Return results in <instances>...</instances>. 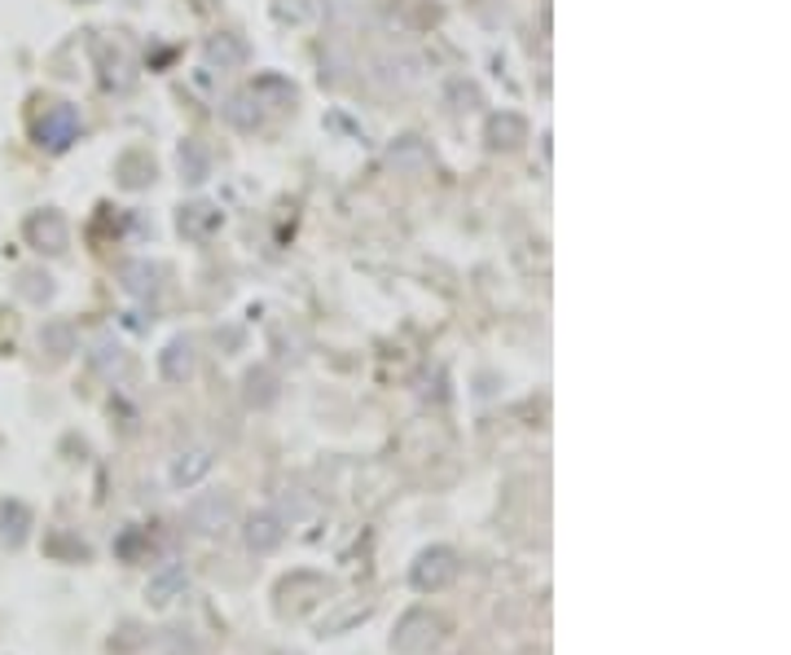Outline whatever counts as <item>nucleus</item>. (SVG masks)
I'll use <instances>...</instances> for the list:
<instances>
[{
	"label": "nucleus",
	"instance_id": "nucleus-1",
	"mask_svg": "<svg viewBox=\"0 0 791 655\" xmlns=\"http://www.w3.org/2000/svg\"><path fill=\"white\" fill-rule=\"evenodd\" d=\"M458 572H462V563H458V554L449 545H427L410 563V585L419 594H440V589H449L458 581Z\"/></svg>",
	"mask_w": 791,
	"mask_h": 655
},
{
	"label": "nucleus",
	"instance_id": "nucleus-2",
	"mask_svg": "<svg viewBox=\"0 0 791 655\" xmlns=\"http://www.w3.org/2000/svg\"><path fill=\"white\" fill-rule=\"evenodd\" d=\"M440 629H445V620H440L436 611L414 607V611L401 616V624H396L391 651H396V655H423V651H432V642L440 637Z\"/></svg>",
	"mask_w": 791,
	"mask_h": 655
},
{
	"label": "nucleus",
	"instance_id": "nucleus-3",
	"mask_svg": "<svg viewBox=\"0 0 791 655\" xmlns=\"http://www.w3.org/2000/svg\"><path fill=\"white\" fill-rule=\"evenodd\" d=\"M80 141V111L67 106V102H54L41 119H36V146L49 150V154H62Z\"/></svg>",
	"mask_w": 791,
	"mask_h": 655
},
{
	"label": "nucleus",
	"instance_id": "nucleus-4",
	"mask_svg": "<svg viewBox=\"0 0 791 655\" xmlns=\"http://www.w3.org/2000/svg\"><path fill=\"white\" fill-rule=\"evenodd\" d=\"M233 515H238V502H233V493H225V489H216V493H198V497L185 506L190 528H194V532H203V537L225 532V528L233 524Z\"/></svg>",
	"mask_w": 791,
	"mask_h": 655
},
{
	"label": "nucleus",
	"instance_id": "nucleus-5",
	"mask_svg": "<svg viewBox=\"0 0 791 655\" xmlns=\"http://www.w3.org/2000/svg\"><path fill=\"white\" fill-rule=\"evenodd\" d=\"M242 541H247V550H251V554H273V550L286 541V528H282V519H277L273 510H260V515H251V519H247Z\"/></svg>",
	"mask_w": 791,
	"mask_h": 655
},
{
	"label": "nucleus",
	"instance_id": "nucleus-6",
	"mask_svg": "<svg viewBox=\"0 0 791 655\" xmlns=\"http://www.w3.org/2000/svg\"><path fill=\"white\" fill-rule=\"evenodd\" d=\"M185 589H190V572H185L181 563H168V567H159V572L150 576L146 602H150V607H172L176 598H185Z\"/></svg>",
	"mask_w": 791,
	"mask_h": 655
},
{
	"label": "nucleus",
	"instance_id": "nucleus-7",
	"mask_svg": "<svg viewBox=\"0 0 791 655\" xmlns=\"http://www.w3.org/2000/svg\"><path fill=\"white\" fill-rule=\"evenodd\" d=\"M27 238L36 251H62L67 246V220L58 211H36L27 220Z\"/></svg>",
	"mask_w": 791,
	"mask_h": 655
},
{
	"label": "nucleus",
	"instance_id": "nucleus-8",
	"mask_svg": "<svg viewBox=\"0 0 791 655\" xmlns=\"http://www.w3.org/2000/svg\"><path fill=\"white\" fill-rule=\"evenodd\" d=\"M159 370L168 383H185L194 375V344L190 340H172L163 353H159Z\"/></svg>",
	"mask_w": 791,
	"mask_h": 655
},
{
	"label": "nucleus",
	"instance_id": "nucleus-9",
	"mask_svg": "<svg viewBox=\"0 0 791 655\" xmlns=\"http://www.w3.org/2000/svg\"><path fill=\"white\" fill-rule=\"evenodd\" d=\"M207 471H211V453L207 449H190V453H181L172 462V484L176 489H194V484L207 480Z\"/></svg>",
	"mask_w": 791,
	"mask_h": 655
},
{
	"label": "nucleus",
	"instance_id": "nucleus-10",
	"mask_svg": "<svg viewBox=\"0 0 791 655\" xmlns=\"http://www.w3.org/2000/svg\"><path fill=\"white\" fill-rule=\"evenodd\" d=\"M27 528H32V510H27V506L0 502V541L23 545V541H27Z\"/></svg>",
	"mask_w": 791,
	"mask_h": 655
},
{
	"label": "nucleus",
	"instance_id": "nucleus-11",
	"mask_svg": "<svg viewBox=\"0 0 791 655\" xmlns=\"http://www.w3.org/2000/svg\"><path fill=\"white\" fill-rule=\"evenodd\" d=\"M524 137H528V124H524L519 115H493V124H489V141H493L497 150H515Z\"/></svg>",
	"mask_w": 791,
	"mask_h": 655
},
{
	"label": "nucleus",
	"instance_id": "nucleus-12",
	"mask_svg": "<svg viewBox=\"0 0 791 655\" xmlns=\"http://www.w3.org/2000/svg\"><path fill=\"white\" fill-rule=\"evenodd\" d=\"M220 220V211L216 207H190L185 216H181V233H190V238H203L211 225Z\"/></svg>",
	"mask_w": 791,
	"mask_h": 655
},
{
	"label": "nucleus",
	"instance_id": "nucleus-13",
	"mask_svg": "<svg viewBox=\"0 0 791 655\" xmlns=\"http://www.w3.org/2000/svg\"><path fill=\"white\" fill-rule=\"evenodd\" d=\"M369 611H374V602H360V607H347L343 616H334V620H325V624H321V633H343L347 624H356V620H369Z\"/></svg>",
	"mask_w": 791,
	"mask_h": 655
}]
</instances>
